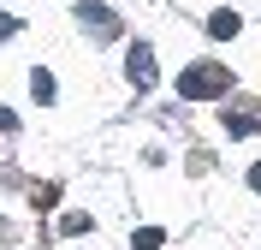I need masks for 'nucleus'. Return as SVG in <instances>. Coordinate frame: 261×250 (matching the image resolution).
Listing matches in <instances>:
<instances>
[{"label":"nucleus","instance_id":"1","mask_svg":"<svg viewBox=\"0 0 261 250\" xmlns=\"http://www.w3.org/2000/svg\"><path fill=\"white\" fill-rule=\"evenodd\" d=\"M226 89H231V72L226 66H190L178 78V96L184 101H214V96H226Z\"/></svg>","mask_w":261,"mask_h":250},{"label":"nucleus","instance_id":"2","mask_svg":"<svg viewBox=\"0 0 261 250\" xmlns=\"http://www.w3.org/2000/svg\"><path fill=\"white\" fill-rule=\"evenodd\" d=\"M77 24H83L89 36H95V42H113V36H119V18H113V6H101V0H95V6L83 0V6H77Z\"/></svg>","mask_w":261,"mask_h":250},{"label":"nucleus","instance_id":"3","mask_svg":"<svg viewBox=\"0 0 261 250\" xmlns=\"http://www.w3.org/2000/svg\"><path fill=\"white\" fill-rule=\"evenodd\" d=\"M130 83H137V89H148V83H154V48H148V42H130Z\"/></svg>","mask_w":261,"mask_h":250},{"label":"nucleus","instance_id":"4","mask_svg":"<svg viewBox=\"0 0 261 250\" xmlns=\"http://www.w3.org/2000/svg\"><path fill=\"white\" fill-rule=\"evenodd\" d=\"M238 30H244V18H238V12H214V18H208V36H214V42H226V36H238Z\"/></svg>","mask_w":261,"mask_h":250},{"label":"nucleus","instance_id":"5","mask_svg":"<svg viewBox=\"0 0 261 250\" xmlns=\"http://www.w3.org/2000/svg\"><path fill=\"white\" fill-rule=\"evenodd\" d=\"M226 131H231V137H249V131H255V113H249V107L226 113Z\"/></svg>","mask_w":261,"mask_h":250},{"label":"nucleus","instance_id":"6","mask_svg":"<svg viewBox=\"0 0 261 250\" xmlns=\"http://www.w3.org/2000/svg\"><path fill=\"white\" fill-rule=\"evenodd\" d=\"M30 89H36V101H54V72L36 66V72H30Z\"/></svg>","mask_w":261,"mask_h":250},{"label":"nucleus","instance_id":"7","mask_svg":"<svg viewBox=\"0 0 261 250\" xmlns=\"http://www.w3.org/2000/svg\"><path fill=\"white\" fill-rule=\"evenodd\" d=\"M161 244H166V233H161V226H143V233L130 238V250H161Z\"/></svg>","mask_w":261,"mask_h":250},{"label":"nucleus","instance_id":"8","mask_svg":"<svg viewBox=\"0 0 261 250\" xmlns=\"http://www.w3.org/2000/svg\"><path fill=\"white\" fill-rule=\"evenodd\" d=\"M0 36H18V18H6V12H0Z\"/></svg>","mask_w":261,"mask_h":250},{"label":"nucleus","instance_id":"9","mask_svg":"<svg viewBox=\"0 0 261 250\" xmlns=\"http://www.w3.org/2000/svg\"><path fill=\"white\" fill-rule=\"evenodd\" d=\"M249 185H255V191H261V167H255V173H249Z\"/></svg>","mask_w":261,"mask_h":250}]
</instances>
